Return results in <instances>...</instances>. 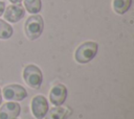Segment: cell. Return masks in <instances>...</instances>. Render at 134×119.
<instances>
[{
	"mask_svg": "<svg viewBox=\"0 0 134 119\" xmlns=\"http://www.w3.org/2000/svg\"><path fill=\"white\" fill-rule=\"evenodd\" d=\"M44 29V20L40 15H32L27 18L24 24V32L26 37L34 41L37 40L43 32Z\"/></svg>",
	"mask_w": 134,
	"mask_h": 119,
	"instance_id": "1",
	"label": "cell"
},
{
	"mask_svg": "<svg viewBox=\"0 0 134 119\" xmlns=\"http://www.w3.org/2000/svg\"><path fill=\"white\" fill-rule=\"evenodd\" d=\"M97 49H98L97 43L92 41L84 42L76 48L74 53V58L80 64H86L96 55Z\"/></svg>",
	"mask_w": 134,
	"mask_h": 119,
	"instance_id": "2",
	"label": "cell"
},
{
	"mask_svg": "<svg viewBox=\"0 0 134 119\" xmlns=\"http://www.w3.org/2000/svg\"><path fill=\"white\" fill-rule=\"evenodd\" d=\"M23 79L30 88L40 89L43 81L42 71L36 65H27L23 70Z\"/></svg>",
	"mask_w": 134,
	"mask_h": 119,
	"instance_id": "3",
	"label": "cell"
},
{
	"mask_svg": "<svg viewBox=\"0 0 134 119\" xmlns=\"http://www.w3.org/2000/svg\"><path fill=\"white\" fill-rule=\"evenodd\" d=\"M3 96L6 100L20 101L27 97V92L20 85H8L3 88Z\"/></svg>",
	"mask_w": 134,
	"mask_h": 119,
	"instance_id": "4",
	"label": "cell"
},
{
	"mask_svg": "<svg viewBox=\"0 0 134 119\" xmlns=\"http://www.w3.org/2000/svg\"><path fill=\"white\" fill-rule=\"evenodd\" d=\"M48 110H49L48 102H47V99L44 96L37 95L32 98V100H31V112H32L34 116L37 119H42L46 115Z\"/></svg>",
	"mask_w": 134,
	"mask_h": 119,
	"instance_id": "5",
	"label": "cell"
},
{
	"mask_svg": "<svg viewBox=\"0 0 134 119\" xmlns=\"http://www.w3.org/2000/svg\"><path fill=\"white\" fill-rule=\"evenodd\" d=\"M24 15H25V9L20 3L12 4L7 6L3 13L4 19L12 23H17L18 21H20L24 17Z\"/></svg>",
	"mask_w": 134,
	"mask_h": 119,
	"instance_id": "6",
	"label": "cell"
},
{
	"mask_svg": "<svg viewBox=\"0 0 134 119\" xmlns=\"http://www.w3.org/2000/svg\"><path fill=\"white\" fill-rule=\"evenodd\" d=\"M67 97V88L63 84H57L49 92L50 102L57 106L63 104Z\"/></svg>",
	"mask_w": 134,
	"mask_h": 119,
	"instance_id": "7",
	"label": "cell"
},
{
	"mask_svg": "<svg viewBox=\"0 0 134 119\" xmlns=\"http://www.w3.org/2000/svg\"><path fill=\"white\" fill-rule=\"evenodd\" d=\"M21 108L17 102H6L0 108V119H16L20 114Z\"/></svg>",
	"mask_w": 134,
	"mask_h": 119,
	"instance_id": "8",
	"label": "cell"
},
{
	"mask_svg": "<svg viewBox=\"0 0 134 119\" xmlns=\"http://www.w3.org/2000/svg\"><path fill=\"white\" fill-rule=\"evenodd\" d=\"M67 111L68 110L66 108H62L61 105H59L48 110L44 117L45 119H66L68 116Z\"/></svg>",
	"mask_w": 134,
	"mask_h": 119,
	"instance_id": "9",
	"label": "cell"
},
{
	"mask_svg": "<svg viewBox=\"0 0 134 119\" xmlns=\"http://www.w3.org/2000/svg\"><path fill=\"white\" fill-rule=\"evenodd\" d=\"M132 4V0H113L112 7L113 10L118 15L126 14Z\"/></svg>",
	"mask_w": 134,
	"mask_h": 119,
	"instance_id": "10",
	"label": "cell"
},
{
	"mask_svg": "<svg viewBox=\"0 0 134 119\" xmlns=\"http://www.w3.org/2000/svg\"><path fill=\"white\" fill-rule=\"evenodd\" d=\"M24 5L29 14H38L42 8L41 0H24Z\"/></svg>",
	"mask_w": 134,
	"mask_h": 119,
	"instance_id": "11",
	"label": "cell"
},
{
	"mask_svg": "<svg viewBox=\"0 0 134 119\" xmlns=\"http://www.w3.org/2000/svg\"><path fill=\"white\" fill-rule=\"evenodd\" d=\"M13 35V27L5 22L4 20L0 19V39L6 40Z\"/></svg>",
	"mask_w": 134,
	"mask_h": 119,
	"instance_id": "12",
	"label": "cell"
},
{
	"mask_svg": "<svg viewBox=\"0 0 134 119\" xmlns=\"http://www.w3.org/2000/svg\"><path fill=\"white\" fill-rule=\"evenodd\" d=\"M4 9H5V3L3 1H0V16L3 15Z\"/></svg>",
	"mask_w": 134,
	"mask_h": 119,
	"instance_id": "13",
	"label": "cell"
},
{
	"mask_svg": "<svg viewBox=\"0 0 134 119\" xmlns=\"http://www.w3.org/2000/svg\"><path fill=\"white\" fill-rule=\"evenodd\" d=\"M12 3H14V4H17V3H20L22 0H9Z\"/></svg>",
	"mask_w": 134,
	"mask_h": 119,
	"instance_id": "14",
	"label": "cell"
},
{
	"mask_svg": "<svg viewBox=\"0 0 134 119\" xmlns=\"http://www.w3.org/2000/svg\"><path fill=\"white\" fill-rule=\"evenodd\" d=\"M1 101H2V96H1V90H0V103H1Z\"/></svg>",
	"mask_w": 134,
	"mask_h": 119,
	"instance_id": "15",
	"label": "cell"
}]
</instances>
